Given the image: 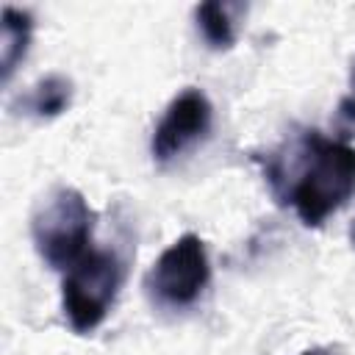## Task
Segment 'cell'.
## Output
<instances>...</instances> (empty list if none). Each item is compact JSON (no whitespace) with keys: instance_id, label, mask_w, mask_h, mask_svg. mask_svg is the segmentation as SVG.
Listing matches in <instances>:
<instances>
[{"instance_id":"cell-1","label":"cell","mask_w":355,"mask_h":355,"mask_svg":"<svg viewBox=\"0 0 355 355\" xmlns=\"http://www.w3.org/2000/svg\"><path fill=\"white\" fill-rule=\"evenodd\" d=\"M255 158L277 205L291 208L305 227L324 225L355 194V147L313 128L300 130L288 150Z\"/></svg>"},{"instance_id":"cell-2","label":"cell","mask_w":355,"mask_h":355,"mask_svg":"<svg viewBox=\"0 0 355 355\" xmlns=\"http://www.w3.org/2000/svg\"><path fill=\"white\" fill-rule=\"evenodd\" d=\"M97 214L86 202V197L72 186L50 189L31 214V239L39 258L55 269L67 272L75 266L92 247Z\"/></svg>"},{"instance_id":"cell-3","label":"cell","mask_w":355,"mask_h":355,"mask_svg":"<svg viewBox=\"0 0 355 355\" xmlns=\"http://www.w3.org/2000/svg\"><path fill=\"white\" fill-rule=\"evenodd\" d=\"M125 263L114 250H89L61 280V308L75 333L97 330L116 302Z\"/></svg>"},{"instance_id":"cell-4","label":"cell","mask_w":355,"mask_h":355,"mask_svg":"<svg viewBox=\"0 0 355 355\" xmlns=\"http://www.w3.org/2000/svg\"><path fill=\"white\" fill-rule=\"evenodd\" d=\"M211 283V261L205 241L197 233L175 239L147 269L144 291L153 305L164 311L191 308Z\"/></svg>"},{"instance_id":"cell-5","label":"cell","mask_w":355,"mask_h":355,"mask_svg":"<svg viewBox=\"0 0 355 355\" xmlns=\"http://www.w3.org/2000/svg\"><path fill=\"white\" fill-rule=\"evenodd\" d=\"M214 125V105L202 89H183L169 100L164 108L153 139H150V153L158 164H169L186 150H191L197 141H202L211 133Z\"/></svg>"},{"instance_id":"cell-6","label":"cell","mask_w":355,"mask_h":355,"mask_svg":"<svg viewBox=\"0 0 355 355\" xmlns=\"http://www.w3.org/2000/svg\"><path fill=\"white\" fill-rule=\"evenodd\" d=\"M72 103V80L53 72L39 78L19 100L14 108H19V114H28L33 119H53L58 114H64Z\"/></svg>"},{"instance_id":"cell-7","label":"cell","mask_w":355,"mask_h":355,"mask_svg":"<svg viewBox=\"0 0 355 355\" xmlns=\"http://www.w3.org/2000/svg\"><path fill=\"white\" fill-rule=\"evenodd\" d=\"M0 22H3V39H0V69H3V83L11 80L14 69L25 61L31 39H33V17L25 8H14V6H3L0 11Z\"/></svg>"},{"instance_id":"cell-8","label":"cell","mask_w":355,"mask_h":355,"mask_svg":"<svg viewBox=\"0 0 355 355\" xmlns=\"http://www.w3.org/2000/svg\"><path fill=\"white\" fill-rule=\"evenodd\" d=\"M194 25L211 50H230L236 44V22L227 3L205 0L194 8Z\"/></svg>"},{"instance_id":"cell-9","label":"cell","mask_w":355,"mask_h":355,"mask_svg":"<svg viewBox=\"0 0 355 355\" xmlns=\"http://www.w3.org/2000/svg\"><path fill=\"white\" fill-rule=\"evenodd\" d=\"M336 128L341 130L344 141L355 136V58H352V69H349V92L341 97V103L336 108Z\"/></svg>"},{"instance_id":"cell-10","label":"cell","mask_w":355,"mask_h":355,"mask_svg":"<svg viewBox=\"0 0 355 355\" xmlns=\"http://www.w3.org/2000/svg\"><path fill=\"white\" fill-rule=\"evenodd\" d=\"M300 355H333V349L330 347H311V349H305Z\"/></svg>"},{"instance_id":"cell-11","label":"cell","mask_w":355,"mask_h":355,"mask_svg":"<svg viewBox=\"0 0 355 355\" xmlns=\"http://www.w3.org/2000/svg\"><path fill=\"white\" fill-rule=\"evenodd\" d=\"M349 236H352V244H355V225H352V233Z\"/></svg>"}]
</instances>
